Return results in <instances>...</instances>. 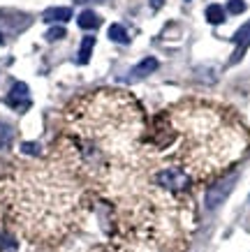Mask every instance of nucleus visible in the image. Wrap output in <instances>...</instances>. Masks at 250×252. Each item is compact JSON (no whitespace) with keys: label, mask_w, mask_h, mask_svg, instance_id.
<instances>
[{"label":"nucleus","mask_w":250,"mask_h":252,"mask_svg":"<svg viewBox=\"0 0 250 252\" xmlns=\"http://www.w3.org/2000/svg\"><path fill=\"white\" fill-rule=\"evenodd\" d=\"M76 23H79V28H83V31H93V28L100 26V16L95 12H91V9H86V12L79 14V21Z\"/></svg>","instance_id":"9"},{"label":"nucleus","mask_w":250,"mask_h":252,"mask_svg":"<svg viewBox=\"0 0 250 252\" xmlns=\"http://www.w3.org/2000/svg\"><path fill=\"white\" fill-rule=\"evenodd\" d=\"M9 139H12V127L5 125V123H0V148H2V146H7Z\"/></svg>","instance_id":"14"},{"label":"nucleus","mask_w":250,"mask_h":252,"mask_svg":"<svg viewBox=\"0 0 250 252\" xmlns=\"http://www.w3.org/2000/svg\"><path fill=\"white\" fill-rule=\"evenodd\" d=\"M169 139L179 141V169L195 181L209 178L241 160L250 146V134L239 116L211 102H185L167 114Z\"/></svg>","instance_id":"1"},{"label":"nucleus","mask_w":250,"mask_h":252,"mask_svg":"<svg viewBox=\"0 0 250 252\" xmlns=\"http://www.w3.org/2000/svg\"><path fill=\"white\" fill-rule=\"evenodd\" d=\"M107 35H109V39L111 42H118V44H128V31L123 28L121 23H111L109 26V31H107Z\"/></svg>","instance_id":"10"},{"label":"nucleus","mask_w":250,"mask_h":252,"mask_svg":"<svg viewBox=\"0 0 250 252\" xmlns=\"http://www.w3.org/2000/svg\"><path fill=\"white\" fill-rule=\"evenodd\" d=\"M234 183H236V171H234V174L222 176L220 181H215V183L209 188V192H206V206H209V208H218L220 204L229 197V192H232Z\"/></svg>","instance_id":"3"},{"label":"nucleus","mask_w":250,"mask_h":252,"mask_svg":"<svg viewBox=\"0 0 250 252\" xmlns=\"http://www.w3.org/2000/svg\"><path fill=\"white\" fill-rule=\"evenodd\" d=\"M155 181H158L160 188H165V190H172V192H183V190H188L190 183H192V178H190L185 171H181L179 167L162 169V171H158Z\"/></svg>","instance_id":"2"},{"label":"nucleus","mask_w":250,"mask_h":252,"mask_svg":"<svg viewBox=\"0 0 250 252\" xmlns=\"http://www.w3.org/2000/svg\"><path fill=\"white\" fill-rule=\"evenodd\" d=\"M21 151L26 155H37L39 153V144H21Z\"/></svg>","instance_id":"15"},{"label":"nucleus","mask_w":250,"mask_h":252,"mask_svg":"<svg viewBox=\"0 0 250 252\" xmlns=\"http://www.w3.org/2000/svg\"><path fill=\"white\" fill-rule=\"evenodd\" d=\"M72 19V9L70 7H49L42 14V21L46 23H65Z\"/></svg>","instance_id":"7"},{"label":"nucleus","mask_w":250,"mask_h":252,"mask_svg":"<svg viewBox=\"0 0 250 252\" xmlns=\"http://www.w3.org/2000/svg\"><path fill=\"white\" fill-rule=\"evenodd\" d=\"M162 5V0H153V7H160Z\"/></svg>","instance_id":"17"},{"label":"nucleus","mask_w":250,"mask_h":252,"mask_svg":"<svg viewBox=\"0 0 250 252\" xmlns=\"http://www.w3.org/2000/svg\"><path fill=\"white\" fill-rule=\"evenodd\" d=\"M227 12L229 14H243V12H246V0H229Z\"/></svg>","instance_id":"13"},{"label":"nucleus","mask_w":250,"mask_h":252,"mask_svg":"<svg viewBox=\"0 0 250 252\" xmlns=\"http://www.w3.org/2000/svg\"><path fill=\"white\" fill-rule=\"evenodd\" d=\"M232 42L236 44V51H234V56H232V61H229V63L234 65V63L241 61V56L246 54V49L250 46V21H248V23H243L241 28H239V31L234 32Z\"/></svg>","instance_id":"5"},{"label":"nucleus","mask_w":250,"mask_h":252,"mask_svg":"<svg viewBox=\"0 0 250 252\" xmlns=\"http://www.w3.org/2000/svg\"><path fill=\"white\" fill-rule=\"evenodd\" d=\"M74 2H105V0H74Z\"/></svg>","instance_id":"16"},{"label":"nucleus","mask_w":250,"mask_h":252,"mask_svg":"<svg viewBox=\"0 0 250 252\" xmlns=\"http://www.w3.org/2000/svg\"><path fill=\"white\" fill-rule=\"evenodd\" d=\"M0 44H2V35H0Z\"/></svg>","instance_id":"18"},{"label":"nucleus","mask_w":250,"mask_h":252,"mask_svg":"<svg viewBox=\"0 0 250 252\" xmlns=\"http://www.w3.org/2000/svg\"><path fill=\"white\" fill-rule=\"evenodd\" d=\"M225 16H227V12L220 7V5H209V7H206V21L213 23V26L225 23Z\"/></svg>","instance_id":"11"},{"label":"nucleus","mask_w":250,"mask_h":252,"mask_svg":"<svg viewBox=\"0 0 250 252\" xmlns=\"http://www.w3.org/2000/svg\"><path fill=\"white\" fill-rule=\"evenodd\" d=\"M93 46H95V37H93V35H86V37L81 39V46H79V54H76V63H79V65H86V63L91 61Z\"/></svg>","instance_id":"8"},{"label":"nucleus","mask_w":250,"mask_h":252,"mask_svg":"<svg viewBox=\"0 0 250 252\" xmlns=\"http://www.w3.org/2000/svg\"><path fill=\"white\" fill-rule=\"evenodd\" d=\"M65 35H68V31H65L63 26H56V28H51V31H46L44 39L46 42H58V39H63Z\"/></svg>","instance_id":"12"},{"label":"nucleus","mask_w":250,"mask_h":252,"mask_svg":"<svg viewBox=\"0 0 250 252\" xmlns=\"http://www.w3.org/2000/svg\"><path fill=\"white\" fill-rule=\"evenodd\" d=\"M5 104L16 109V111H26V109L31 107V91H28V86L23 84V81H16L12 86L9 95L5 97Z\"/></svg>","instance_id":"4"},{"label":"nucleus","mask_w":250,"mask_h":252,"mask_svg":"<svg viewBox=\"0 0 250 252\" xmlns=\"http://www.w3.org/2000/svg\"><path fill=\"white\" fill-rule=\"evenodd\" d=\"M158 58H144L142 63H137L135 67L130 69V79H144L148 74H153L155 69H158Z\"/></svg>","instance_id":"6"}]
</instances>
